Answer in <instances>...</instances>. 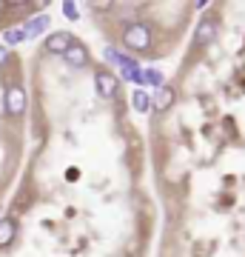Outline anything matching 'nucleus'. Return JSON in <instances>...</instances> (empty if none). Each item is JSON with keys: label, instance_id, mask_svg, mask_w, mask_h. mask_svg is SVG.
<instances>
[{"label": "nucleus", "instance_id": "f257e3e1", "mask_svg": "<svg viewBox=\"0 0 245 257\" xmlns=\"http://www.w3.org/2000/svg\"><path fill=\"white\" fill-rule=\"evenodd\" d=\"M123 46L128 52H148L151 49V29L145 23H128L123 29Z\"/></svg>", "mask_w": 245, "mask_h": 257}, {"label": "nucleus", "instance_id": "7ed1b4c3", "mask_svg": "<svg viewBox=\"0 0 245 257\" xmlns=\"http://www.w3.org/2000/svg\"><path fill=\"white\" fill-rule=\"evenodd\" d=\"M94 83H97V94H100V97H106V100L117 97L120 80H117V74H111L109 69H97V74H94Z\"/></svg>", "mask_w": 245, "mask_h": 257}, {"label": "nucleus", "instance_id": "f8f14e48", "mask_svg": "<svg viewBox=\"0 0 245 257\" xmlns=\"http://www.w3.org/2000/svg\"><path fill=\"white\" fill-rule=\"evenodd\" d=\"M46 26H49V18H46V15H35V18H32V20L26 23L29 35H40V32H43Z\"/></svg>", "mask_w": 245, "mask_h": 257}, {"label": "nucleus", "instance_id": "f03ea898", "mask_svg": "<svg viewBox=\"0 0 245 257\" xmlns=\"http://www.w3.org/2000/svg\"><path fill=\"white\" fill-rule=\"evenodd\" d=\"M26 89L23 83H9L6 86V97H3V106H6V114L9 117H20L26 111Z\"/></svg>", "mask_w": 245, "mask_h": 257}, {"label": "nucleus", "instance_id": "9d476101", "mask_svg": "<svg viewBox=\"0 0 245 257\" xmlns=\"http://www.w3.org/2000/svg\"><path fill=\"white\" fill-rule=\"evenodd\" d=\"M26 37H29V29L18 26V29H9V32L3 35V40H6V46H15V43H23Z\"/></svg>", "mask_w": 245, "mask_h": 257}, {"label": "nucleus", "instance_id": "ddd939ff", "mask_svg": "<svg viewBox=\"0 0 245 257\" xmlns=\"http://www.w3.org/2000/svg\"><path fill=\"white\" fill-rule=\"evenodd\" d=\"M145 83H151V86H157V89H160V86H165L163 74L157 72V69H145Z\"/></svg>", "mask_w": 245, "mask_h": 257}, {"label": "nucleus", "instance_id": "423d86ee", "mask_svg": "<svg viewBox=\"0 0 245 257\" xmlns=\"http://www.w3.org/2000/svg\"><path fill=\"white\" fill-rule=\"evenodd\" d=\"M174 97H177V94H174L171 86H160V89H157V94L151 97V106H154L157 111H168L174 106Z\"/></svg>", "mask_w": 245, "mask_h": 257}, {"label": "nucleus", "instance_id": "0eeeda50", "mask_svg": "<svg viewBox=\"0 0 245 257\" xmlns=\"http://www.w3.org/2000/svg\"><path fill=\"white\" fill-rule=\"evenodd\" d=\"M197 46H208L211 40L217 37V23L211 18H205V20H200V26H197Z\"/></svg>", "mask_w": 245, "mask_h": 257}, {"label": "nucleus", "instance_id": "20e7f679", "mask_svg": "<svg viewBox=\"0 0 245 257\" xmlns=\"http://www.w3.org/2000/svg\"><path fill=\"white\" fill-rule=\"evenodd\" d=\"M72 46H74V35H69V32H55V35L46 37V52H52V55H66Z\"/></svg>", "mask_w": 245, "mask_h": 257}, {"label": "nucleus", "instance_id": "9b49d317", "mask_svg": "<svg viewBox=\"0 0 245 257\" xmlns=\"http://www.w3.org/2000/svg\"><path fill=\"white\" fill-rule=\"evenodd\" d=\"M131 103H134V109L140 111V114H145V111L151 109V97H148L145 92H140V89H137V92L131 94Z\"/></svg>", "mask_w": 245, "mask_h": 257}, {"label": "nucleus", "instance_id": "4468645a", "mask_svg": "<svg viewBox=\"0 0 245 257\" xmlns=\"http://www.w3.org/2000/svg\"><path fill=\"white\" fill-rule=\"evenodd\" d=\"M63 15H66L69 20H80V15H77V3L66 0V3H63Z\"/></svg>", "mask_w": 245, "mask_h": 257}, {"label": "nucleus", "instance_id": "39448f33", "mask_svg": "<svg viewBox=\"0 0 245 257\" xmlns=\"http://www.w3.org/2000/svg\"><path fill=\"white\" fill-rule=\"evenodd\" d=\"M63 60H66L69 66H72V69H83V66H89L91 57H89V49L83 46L80 40H74V46L63 55Z\"/></svg>", "mask_w": 245, "mask_h": 257}, {"label": "nucleus", "instance_id": "6e6552de", "mask_svg": "<svg viewBox=\"0 0 245 257\" xmlns=\"http://www.w3.org/2000/svg\"><path fill=\"white\" fill-rule=\"evenodd\" d=\"M15 237H18V223L12 220V217H3V220H0V248L12 246Z\"/></svg>", "mask_w": 245, "mask_h": 257}, {"label": "nucleus", "instance_id": "2eb2a0df", "mask_svg": "<svg viewBox=\"0 0 245 257\" xmlns=\"http://www.w3.org/2000/svg\"><path fill=\"white\" fill-rule=\"evenodd\" d=\"M6 60H9V49H6V46H0V66L6 63Z\"/></svg>", "mask_w": 245, "mask_h": 257}, {"label": "nucleus", "instance_id": "1a4fd4ad", "mask_svg": "<svg viewBox=\"0 0 245 257\" xmlns=\"http://www.w3.org/2000/svg\"><path fill=\"white\" fill-rule=\"evenodd\" d=\"M103 55H106V60H111V63H114V66H120V69H126V66H131V63H134L131 57H126L123 52H117L114 46H106V52H103Z\"/></svg>", "mask_w": 245, "mask_h": 257}]
</instances>
